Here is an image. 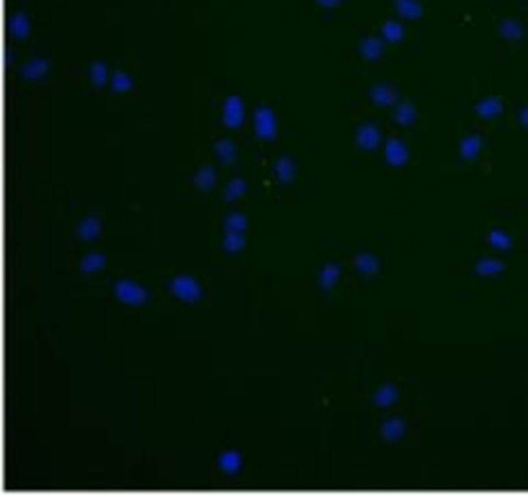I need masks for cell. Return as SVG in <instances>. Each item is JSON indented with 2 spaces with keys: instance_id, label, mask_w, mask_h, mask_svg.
<instances>
[{
  "instance_id": "cell-10",
  "label": "cell",
  "mask_w": 528,
  "mask_h": 495,
  "mask_svg": "<svg viewBox=\"0 0 528 495\" xmlns=\"http://www.w3.org/2000/svg\"><path fill=\"white\" fill-rule=\"evenodd\" d=\"M217 155H219V160H222V163L232 165V163H235V145H232V142H227V139L217 142Z\"/></svg>"
},
{
  "instance_id": "cell-29",
  "label": "cell",
  "mask_w": 528,
  "mask_h": 495,
  "mask_svg": "<svg viewBox=\"0 0 528 495\" xmlns=\"http://www.w3.org/2000/svg\"><path fill=\"white\" fill-rule=\"evenodd\" d=\"M379 52H381L379 44H366V47H363V54H366V57H376Z\"/></svg>"
},
{
  "instance_id": "cell-7",
  "label": "cell",
  "mask_w": 528,
  "mask_h": 495,
  "mask_svg": "<svg viewBox=\"0 0 528 495\" xmlns=\"http://www.w3.org/2000/svg\"><path fill=\"white\" fill-rule=\"evenodd\" d=\"M276 176H278L281 183H289V181L294 179V163L289 158H281L276 163Z\"/></svg>"
},
{
  "instance_id": "cell-16",
  "label": "cell",
  "mask_w": 528,
  "mask_h": 495,
  "mask_svg": "<svg viewBox=\"0 0 528 495\" xmlns=\"http://www.w3.org/2000/svg\"><path fill=\"white\" fill-rule=\"evenodd\" d=\"M356 266H359V271H363V274H374V271H376V258L361 253L359 258H356Z\"/></svg>"
},
{
  "instance_id": "cell-9",
  "label": "cell",
  "mask_w": 528,
  "mask_h": 495,
  "mask_svg": "<svg viewBox=\"0 0 528 495\" xmlns=\"http://www.w3.org/2000/svg\"><path fill=\"white\" fill-rule=\"evenodd\" d=\"M371 98H374L379 106H389L392 101H394V91L387 88V85H376V88L371 91Z\"/></svg>"
},
{
  "instance_id": "cell-11",
  "label": "cell",
  "mask_w": 528,
  "mask_h": 495,
  "mask_svg": "<svg viewBox=\"0 0 528 495\" xmlns=\"http://www.w3.org/2000/svg\"><path fill=\"white\" fill-rule=\"evenodd\" d=\"M402 433H405L402 421H387L384 423V439H387V441H397Z\"/></svg>"
},
{
  "instance_id": "cell-26",
  "label": "cell",
  "mask_w": 528,
  "mask_h": 495,
  "mask_svg": "<svg viewBox=\"0 0 528 495\" xmlns=\"http://www.w3.org/2000/svg\"><path fill=\"white\" fill-rule=\"evenodd\" d=\"M224 245H227V251H240L243 238H240V235H235V230H230L227 232V240H224Z\"/></svg>"
},
{
  "instance_id": "cell-30",
  "label": "cell",
  "mask_w": 528,
  "mask_h": 495,
  "mask_svg": "<svg viewBox=\"0 0 528 495\" xmlns=\"http://www.w3.org/2000/svg\"><path fill=\"white\" fill-rule=\"evenodd\" d=\"M520 124H523V127H528V106L523 108V111H520Z\"/></svg>"
},
{
  "instance_id": "cell-4",
  "label": "cell",
  "mask_w": 528,
  "mask_h": 495,
  "mask_svg": "<svg viewBox=\"0 0 528 495\" xmlns=\"http://www.w3.org/2000/svg\"><path fill=\"white\" fill-rule=\"evenodd\" d=\"M224 122H227V127L232 129L240 127V122H243V104H240L237 95L227 98V104H224Z\"/></svg>"
},
{
  "instance_id": "cell-19",
  "label": "cell",
  "mask_w": 528,
  "mask_h": 495,
  "mask_svg": "<svg viewBox=\"0 0 528 495\" xmlns=\"http://www.w3.org/2000/svg\"><path fill=\"white\" fill-rule=\"evenodd\" d=\"M243 191H245V183H243V181H240V179L232 181V183H230V189L224 191V199H227V201H235L237 196H240V194H243Z\"/></svg>"
},
{
  "instance_id": "cell-23",
  "label": "cell",
  "mask_w": 528,
  "mask_h": 495,
  "mask_svg": "<svg viewBox=\"0 0 528 495\" xmlns=\"http://www.w3.org/2000/svg\"><path fill=\"white\" fill-rule=\"evenodd\" d=\"M47 70V62H32L29 67H23V78H39Z\"/></svg>"
},
{
  "instance_id": "cell-15",
  "label": "cell",
  "mask_w": 528,
  "mask_h": 495,
  "mask_svg": "<svg viewBox=\"0 0 528 495\" xmlns=\"http://www.w3.org/2000/svg\"><path fill=\"white\" fill-rule=\"evenodd\" d=\"M95 235H98V220L91 217V220H85L83 225H80V238H85V240H93Z\"/></svg>"
},
{
  "instance_id": "cell-18",
  "label": "cell",
  "mask_w": 528,
  "mask_h": 495,
  "mask_svg": "<svg viewBox=\"0 0 528 495\" xmlns=\"http://www.w3.org/2000/svg\"><path fill=\"white\" fill-rule=\"evenodd\" d=\"M503 271V264L497 261H479L477 264V274H500Z\"/></svg>"
},
{
  "instance_id": "cell-1",
  "label": "cell",
  "mask_w": 528,
  "mask_h": 495,
  "mask_svg": "<svg viewBox=\"0 0 528 495\" xmlns=\"http://www.w3.org/2000/svg\"><path fill=\"white\" fill-rule=\"evenodd\" d=\"M255 132H258V137L261 139H274L276 137V116H274L271 108L261 106V108L255 111Z\"/></svg>"
},
{
  "instance_id": "cell-8",
  "label": "cell",
  "mask_w": 528,
  "mask_h": 495,
  "mask_svg": "<svg viewBox=\"0 0 528 495\" xmlns=\"http://www.w3.org/2000/svg\"><path fill=\"white\" fill-rule=\"evenodd\" d=\"M475 111L479 116H495V114L503 111V104H500L497 98H487V101H482V104H477Z\"/></svg>"
},
{
  "instance_id": "cell-14",
  "label": "cell",
  "mask_w": 528,
  "mask_h": 495,
  "mask_svg": "<svg viewBox=\"0 0 528 495\" xmlns=\"http://www.w3.org/2000/svg\"><path fill=\"white\" fill-rule=\"evenodd\" d=\"M397 400V392H394V387H381L376 395H374V402L376 405H389V402Z\"/></svg>"
},
{
  "instance_id": "cell-17",
  "label": "cell",
  "mask_w": 528,
  "mask_h": 495,
  "mask_svg": "<svg viewBox=\"0 0 528 495\" xmlns=\"http://www.w3.org/2000/svg\"><path fill=\"white\" fill-rule=\"evenodd\" d=\"M83 271H88V274H93V271H98L101 266H104V255L101 253H95V255H88V258H83Z\"/></svg>"
},
{
  "instance_id": "cell-5",
  "label": "cell",
  "mask_w": 528,
  "mask_h": 495,
  "mask_svg": "<svg viewBox=\"0 0 528 495\" xmlns=\"http://www.w3.org/2000/svg\"><path fill=\"white\" fill-rule=\"evenodd\" d=\"M359 145L363 150L376 148V145H379V129L371 127V124H363V127L359 129Z\"/></svg>"
},
{
  "instance_id": "cell-2",
  "label": "cell",
  "mask_w": 528,
  "mask_h": 495,
  "mask_svg": "<svg viewBox=\"0 0 528 495\" xmlns=\"http://www.w3.org/2000/svg\"><path fill=\"white\" fill-rule=\"evenodd\" d=\"M170 292H173L176 297H180V299H186V302H193V299H199L201 297L199 284H196L193 279H189V276L173 279V281H170Z\"/></svg>"
},
{
  "instance_id": "cell-12",
  "label": "cell",
  "mask_w": 528,
  "mask_h": 495,
  "mask_svg": "<svg viewBox=\"0 0 528 495\" xmlns=\"http://www.w3.org/2000/svg\"><path fill=\"white\" fill-rule=\"evenodd\" d=\"M214 179H217L214 168H201L199 176H196V186H199V189H211V186H214Z\"/></svg>"
},
{
  "instance_id": "cell-21",
  "label": "cell",
  "mask_w": 528,
  "mask_h": 495,
  "mask_svg": "<svg viewBox=\"0 0 528 495\" xmlns=\"http://www.w3.org/2000/svg\"><path fill=\"white\" fill-rule=\"evenodd\" d=\"M338 274H340L338 266H328V268H325V274H322V286H325V289H330V286L335 284Z\"/></svg>"
},
{
  "instance_id": "cell-28",
  "label": "cell",
  "mask_w": 528,
  "mask_h": 495,
  "mask_svg": "<svg viewBox=\"0 0 528 495\" xmlns=\"http://www.w3.org/2000/svg\"><path fill=\"white\" fill-rule=\"evenodd\" d=\"M227 227L235 232H240L245 227V217L243 214H232V217H227Z\"/></svg>"
},
{
  "instance_id": "cell-6",
  "label": "cell",
  "mask_w": 528,
  "mask_h": 495,
  "mask_svg": "<svg viewBox=\"0 0 528 495\" xmlns=\"http://www.w3.org/2000/svg\"><path fill=\"white\" fill-rule=\"evenodd\" d=\"M387 158H389L392 165H402L405 158H407V150L402 145L400 139H392L389 145H387Z\"/></svg>"
},
{
  "instance_id": "cell-31",
  "label": "cell",
  "mask_w": 528,
  "mask_h": 495,
  "mask_svg": "<svg viewBox=\"0 0 528 495\" xmlns=\"http://www.w3.org/2000/svg\"><path fill=\"white\" fill-rule=\"evenodd\" d=\"M387 34H389L392 39H397V36H400V32H397V29H387Z\"/></svg>"
},
{
  "instance_id": "cell-20",
  "label": "cell",
  "mask_w": 528,
  "mask_h": 495,
  "mask_svg": "<svg viewBox=\"0 0 528 495\" xmlns=\"http://www.w3.org/2000/svg\"><path fill=\"white\" fill-rule=\"evenodd\" d=\"M237 467H240V457H237L235 452L224 454L222 457V470H227V472H237Z\"/></svg>"
},
{
  "instance_id": "cell-22",
  "label": "cell",
  "mask_w": 528,
  "mask_h": 495,
  "mask_svg": "<svg viewBox=\"0 0 528 495\" xmlns=\"http://www.w3.org/2000/svg\"><path fill=\"white\" fill-rule=\"evenodd\" d=\"M412 116H415V111H412L410 104H402L400 108H397V122H400V124H410Z\"/></svg>"
},
{
  "instance_id": "cell-24",
  "label": "cell",
  "mask_w": 528,
  "mask_h": 495,
  "mask_svg": "<svg viewBox=\"0 0 528 495\" xmlns=\"http://www.w3.org/2000/svg\"><path fill=\"white\" fill-rule=\"evenodd\" d=\"M91 75H93V83L95 85H104L106 83V67H104V62H93V67H91Z\"/></svg>"
},
{
  "instance_id": "cell-25",
  "label": "cell",
  "mask_w": 528,
  "mask_h": 495,
  "mask_svg": "<svg viewBox=\"0 0 528 495\" xmlns=\"http://www.w3.org/2000/svg\"><path fill=\"white\" fill-rule=\"evenodd\" d=\"M129 88H132V80H129V75H124V73L114 75V91H129Z\"/></svg>"
},
{
  "instance_id": "cell-13",
  "label": "cell",
  "mask_w": 528,
  "mask_h": 495,
  "mask_svg": "<svg viewBox=\"0 0 528 495\" xmlns=\"http://www.w3.org/2000/svg\"><path fill=\"white\" fill-rule=\"evenodd\" d=\"M479 152V137H466L464 142H461V155H464L466 160H472Z\"/></svg>"
},
{
  "instance_id": "cell-27",
  "label": "cell",
  "mask_w": 528,
  "mask_h": 495,
  "mask_svg": "<svg viewBox=\"0 0 528 495\" xmlns=\"http://www.w3.org/2000/svg\"><path fill=\"white\" fill-rule=\"evenodd\" d=\"M490 242H492V245H497L500 251H507V248H510V240H507L503 232H492V235H490Z\"/></svg>"
},
{
  "instance_id": "cell-3",
  "label": "cell",
  "mask_w": 528,
  "mask_h": 495,
  "mask_svg": "<svg viewBox=\"0 0 528 495\" xmlns=\"http://www.w3.org/2000/svg\"><path fill=\"white\" fill-rule=\"evenodd\" d=\"M117 297L121 302H129V305H139V302H145L147 299V292L145 289H139L137 284H132V281H119L117 284Z\"/></svg>"
}]
</instances>
